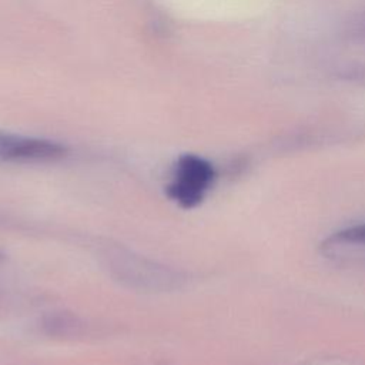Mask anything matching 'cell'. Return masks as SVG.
Instances as JSON below:
<instances>
[{
	"label": "cell",
	"instance_id": "1",
	"mask_svg": "<svg viewBox=\"0 0 365 365\" xmlns=\"http://www.w3.org/2000/svg\"><path fill=\"white\" fill-rule=\"evenodd\" d=\"M215 178L212 165L195 155H184L177 163L175 178L168 187V195L182 207L197 205Z\"/></svg>",
	"mask_w": 365,
	"mask_h": 365
},
{
	"label": "cell",
	"instance_id": "2",
	"mask_svg": "<svg viewBox=\"0 0 365 365\" xmlns=\"http://www.w3.org/2000/svg\"><path fill=\"white\" fill-rule=\"evenodd\" d=\"M64 147L38 138H26L0 133L1 160H51L64 154Z\"/></svg>",
	"mask_w": 365,
	"mask_h": 365
},
{
	"label": "cell",
	"instance_id": "3",
	"mask_svg": "<svg viewBox=\"0 0 365 365\" xmlns=\"http://www.w3.org/2000/svg\"><path fill=\"white\" fill-rule=\"evenodd\" d=\"M322 248L324 251L332 255L339 251H346L351 248H354L355 251L365 248V224L354 225L332 234L322 244Z\"/></svg>",
	"mask_w": 365,
	"mask_h": 365
}]
</instances>
